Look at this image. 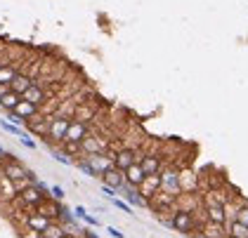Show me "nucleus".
Here are the masks:
<instances>
[{"instance_id":"obj_6","label":"nucleus","mask_w":248,"mask_h":238,"mask_svg":"<svg viewBox=\"0 0 248 238\" xmlns=\"http://www.w3.org/2000/svg\"><path fill=\"white\" fill-rule=\"evenodd\" d=\"M38 113H40V106L31 104V102H26V99H21L19 104H17L15 109L10 111V116L15 118V125H21V123H26L29 118H33V116H38Z\"/></svg>"},{"instance_id":"obj_12","label":"nucleus","mask_w":248,"mask_h":238,"mask_svg":"<svg viewBox=\"0 0 248 238\" xmlns=\"http://www.w3.org/2000/svg\"><path fill=\"white\" fill-rule=\"evenodd\" d=\"M47 224H50V220H47L45 215L36 212V210L24 215V226H26V229H31V231H38V234H43V231L47 229Z\"/></svg>"},{"instance_id":"obj_16","label":"nucleus","mask_w":248,"mask_h":238,"mask_svg":"<svg viewBox=\"0 0 248 238\" xmlns=\"http://www.w3.org/2000/svg\"><path fill=\"white\" fill-rule=\"evenodd\" d=\"M19 71H21L19 61H5V64L0 66V83H2V85H10Z\"/></svg>"},{"instance_id":"obj_33","label":"nucleus","mask_w":248,"mask_h":238,"mask_svg":"<svg viewBox=\"0 0 248 238\" xmlns=\"http://www.w3.org/2000/svg\"><path fill=\"white\" fill-rule=\"evenodd\" d=\"M225 238H232V236H225Z\"/></svg>"},{"instance_id":"obj_14","label":"nucleus","mask_w":248,"mask_h":238,"mask_svg":"<svg viewBox=\"0 0 248 238\" xmlns=\"http://www.w3.org/2000/svg\"><path fill=\"white\" fill-rule=\"evenodd\" d=\"M33 80H36V78L29 74V71H19V74L15 75V80L10 83V90L17 92V94H24V92L33 85Z\"/></svg>"},{"instance_id":"obj_5","label":"nucleus","mask_w":248,"mask_h":238,"mask_svg":"<svg viewBox=\"0 0 248 238\" xmlns=\"http://www.w3.org/2000/svg\"><path fill=\"white\" fill-rule=\"evenodd\" d=\"M80 149H83V156H88V153H104V151H109L111 144H109V139L107 137H102V134H88L83 142H80Z\"/></svg>"},{"instance_id":"obj_3","label":"nucleus","mask_w":248,"mask_h":238,"mask_svg":"<svg viewBox=\"0 0 248 238\" xmlns=\"http://www.w3.org/2000/svg\"><path fill=\"white\" fill-rule=\"evenodd\" d=\"M170 229H175L177 234L191 236V231H194V212L185 210V208H175L170 212Z\"/></svg>"},{"instance_id":"obj_32","label":"nucleus","mask_w":248,"mask_h":238,"mask_svg":"<svg viewBox=\"0 0 248 238\" xmlns=\"http://www.w3.org/2000/svg\"><path fill=\"white\" fill-rule=\"evenodd\" d=\"M5 61H7V59H2V57H0V66H2V64H5Z\"/></svg>"},{"instance_id":"obj_17","label":"nucleus","mask_w":248,"mask_h":238,"mask_svg":"<svg viewBox=\"0 0 248 238\" xmlns=\"http://www.w3.org/2000/svg\"><path fill=\"white\" fill-rule=\"evenodd\" d=\"M121 191L125 193V203H128L130 208H147V205H149V203L140 196V191H137V189H133V186H128V184H125Z\"/></svg>"},{"instance_id":"obj_22","label":"nucleus","mask_w":248,"mask_h":238,"mask_svg":"<svg viewBox=\"0 0 248 238\" xmlns=\"http://www.w3.org/2000/svg\"><path fill=\"white\" fill-rule=\"evenodd\" d=\"M234 222H239V224L248 226V203H244L241 208H236V212H234Z\"/></svg>"},{"instance_id":"obj_10","label":"nucleus","mask_w":248,"mask_h":238,"mask_svg":"<svg viewBox=\"0 0 248 238\" xmlns=\"http://www.w3.org/2000/svg\"><path fill=\"white\" fill-rule=\"evenodd\" d=\"M21 99H26V102L36 104V106H45V102H47V90H45V85H43L40 80H33V85L21 94Z\"/></svg>"},{"instance_id":"obj_4","label":"nucleus","mask_w":248,"mask_h":238,"mask_svg":"<svg viewBox=\"0 0 248 238\" xmlns=\"http://www.w3.org/2000/svg\"><path fill=\"white\" fill-rule=\"evenodd\" d=\"M158 177H161V191H166V193H170V196H177V193L182 191V186H180V170H177L175 165L163 167Z\"/></svg>"},{"instance_id":"obj_24","label":"nucleus","mask_w":248,"mask_h":238,"mask_svg":"<svg viewBox=\"0 0 248 238\" xmlns=\"http://www.w3.org/2000/svg\"><path fill=\"white\" fill-rule=\"evenodd\" d=\"M0 128L5 130V132H10V134H17V137L24 134V130H21L19 125H15V123H5V120H0Z\"/></svg>"},{"instance_id":"obj_18","label":"nucleus","mask_w":248,"mask_h":238,"mask_svg":"<svg viewBox=\"0 0 248 238\" xmlns=\"http://www.w3.org/2000/svg\"><path fill=\"white\" fill-rule=\"evenodd\" d=\"M55 149H59V151H62L64 156H69L71 161H76V158H80V156H83L80 142H66V139H64V142H62L59 147H55Z\"/></svg>"},{"instance_id":"obj_27","label":"nucleus","mask_w":248,"mask_h":238,"mask_svg":"<svg viewBox=\"0 0 248 238\" xmlns=\"http://www.w3.org/2000/svg\"><path fill=\"white\" fill-rule=\"evenodd\" d=\"M80 220L88 222L90 226H99V220H97V217H93V215H88V212H85V215H80Z\"/></svg>"},{"instance_id":"obj_29","label":"nucleus","mask_w":248,"mask_h":238,"mask_svg":"<svg viewBox=\"0 0 248 238\" xmlns=\"http://www.w3.org/2000/svg\"><path fill=\"white\" fill-rule=\"evenodd\" d=\"M21 144H24V147H29V149H36V142H33V139H29L26 134H21Z\"/></svg>"},{"instance_id":"obj_23","label":"nucleus","mask_w":248,"mask_h":238,"mask_svg":"<svg viewBox=\"0 0 248 238\" xmlns=\"http://www.w3.org/2000/svg\"><path fill=\"white\" fill-rule=\"evenodd\" d=\"M220 231H222V226H220V224H210V222H208V226H206L203 236H206V238H222V234H220Z\"/></svg>"},{"instance_id":"obj_15","label":"nucleus","mask_w":248,"mask_h":238,"mask_svg":"<svg viewBox=\"0 0 248 238\" xmlns=\"http://www.w3.org/2000/svg\"><path fill=\"white\" fill-rule=\"evenodd\" d=\"M74 118L93 125V120L97 118V106H95V104H88V102H83V104H78V106H76V111H74Z\"/></svg>"},{"instance_id":"obj_1","label":"nucleus","mask_w":248,"mask_h":238,"mask_svg":"<svg viewBox=\"0 0 248 238\" xmlns=\"http://www.w3.org/2000/svg\"><path fill=\"white\" fill-rule=\"evenodd\" d=\"M0 172H2V177H7L12 184H19V182H29V184H33L31 182V170L26 167L24 163H19L12 153H5V158L0 161Z\"/></svg>"},{"instance_id":"obj_11","label":"nucleus","mask_w":248,"mask_h":238,"mask_svg":"<svg viewBox=\"0 0 248 238\" xmlns=\"http://www.w3.org/2000/svg\"><path fill=\"white\" fill-rule=\"evenodd\" d=\"M99 179H102L104 186H109V189H114V191H121V189L125 186V175H123V170H118V167H109Z\"/></svg>"},{"instance_id":"obj_26","label":"nucleus","mask_w":248,"mask_h":238,"mask_svg":"<svg viewBox=\"0 0 248 238\" xmlns=\"http://www.w3.org/2000/svg\"><path fill=\"white\" fill-rule=\"evenodd\" d=\"M50 193H52L55 201H62V198H64V189H62V186H50Z\"/></svg>"},{"instance_id":"obj_13","label":"nucleus","mask_w":248,"mask_h":238,"mask_svg":"<svg viewBox=\"0 0 248 238\" xmlns=\"http://www.w3.org/2000/svg\"><path fill=\"white\" fill-rule=\"evenodd\" d=\"M123 175H125V184L133 186V189H140V186L144 184V179H147V175H144V170H142L140 163H133Z\"/></svg>"},{"instance_id":"obj_9","label":"nucleus","mask_w":248,"mask_h":238,"mask_svg":"<svg viewBox=\"0 0 248 238\" xmlns=\"http://www.w3.org/2000/svg\"><path fill=\"white\" fill-rule=\"evenodd\" d=\"M93 132V125L90 123H83V120H76V118H71V125L66 130V142H83L88 134Z\"/></svg>"},{"instance_id":"obj_19","label":"nucleus","mask_w":248,"mask_h":238,"mask_svg":"<svg viewBox=\"0 0 248 238\" xmlns=\"http://www.w3.org/2000/svg\"><path fill=\"white\" fill-rule=\"evenodd\" d=\"M19 102H21V94H17V92H12V90H7L5 94H2V97H0V109L10 113V111L15 109Z\"/></svg>"},{"instance_id":"obj_21","label":"nucleus","mask_w":248,"mask_h":238,"mask_svg":"<svg viewBox=\"0 0 248 238\" xmlns=\"http://www.w3.org/2000/svg\"><path fill=\"white\" fill-rule=\"evenodd\" d=\"M227 236H232V238H248V226H244V224H239V222L232 220V224H229V229H227Z\"/></svg>"},{"instance_id":"obj_8","label":"nucleus","mask_w":248,"mask_h":238,"mask_svg":"<svg viewBox=\"0 0 248 238\" xmlns=\"http://www.w3.org/2000/svg\"><path fill=\"white\" fill-rule=\"evenodd\" d=\"M140 165H142V170H144V175H147V177L161 175V170H163V156L149 151V153H144V156H142Z\"/></svg>"},{"instance_id":"obj_30","label":"nucleus","mask_w":248,"mask_h":238,"mask_svg":"<svg viewBox=\"0 0 248 238\" xmlns=\"http://www.w3.org/2000/svg\"><path fill=\"white\" fill-rule=\"evenodd\" d=\"M21 238H43L38 231H31V229H26V234H21Z\"/></svg>"},{"instance_id":"obj_31","label":"nucleus","mask_w":248,"mask_h":238,"mask_svg":"<svg viewBox=\"0 0 248 238\" xmlns=\"http://www.w3.org/2000/svg\"><path fill=\"white\" fill-rule=\"evenodd\" d=\"M2 158H5V149H0V161H2Z\"/></svg>"},{"instance_id":"obj_7","label":"nucleus","mask_w":248,"mask_h":238,"mask_svg":"<svg viewBox=\"0 0 248 238\" xmlns=\"http://www.w3.org/2000/svg\"><path fill=\"white\" fill-rule=\"evenodd\" d=\"M206 217H208L210 224H220V226H225V224H227L225 203L215 201V198H206Z\"/></svg>"},{"instance_id":"obj_20","label":"nucleus","mask_w":248,"mask_h":238,"mask_svg":"<svg viewBox=\"0 0 248 238\" xmlns=\"http://www.w3.org/2000/svg\"><path fill=\"white\" fill-rule=\"evenodd\" d=\"M40 236L43 238H71L69 234H66V229H64L59 222H50V224H47V229H45Z\"/></svg>"},{"instance_id":"obj_28","label":"nucleus","mask_w":248,"mask_h":238,"mask_svg":"<svg viewBox=\"0 0 248 238\" xmlns=\"http://www.w3.org/2000/svg\"><path fill=\"white\" fill-rule=\"evenodd\" d=\"M107 234H109L111 238H125V234H121V231L114 229V226H109V229H107Z\"/></svg>"},{"instance_id":"obj_25","label":"nucleus","mask_w":248,"mask_h":238,"mask_svg":"<svg viewBox=\"0 0 248 238\" xmlns=\"http://www.w3.org/2000/svg\"><path fill=\"white\" fill-rule=\"evenodd\" d=\"M109 201L114 203V205H116V208H118V210H123L125 215H130V212H133V208H130L128 203H125V201H121V198H116V196H114V198H109Z\"/></svg>"},{"instance_id":"obj_2","label":"nucleus","mask_w":248,"mask_h":238,"mask_svg":"<svg viewBox=\"0 0 248 238\" xmlns=\"http://www.w3.org/2000/svg\"><path fill=\"white\" fill-rule=\"evenodd\" d=\"M69 125H71V118H66V116H55V113H52V120H50V130H47L45 142H47L52 149L59 147V144L64 142V137H66Z\"/></svg>"}]
</instances>
